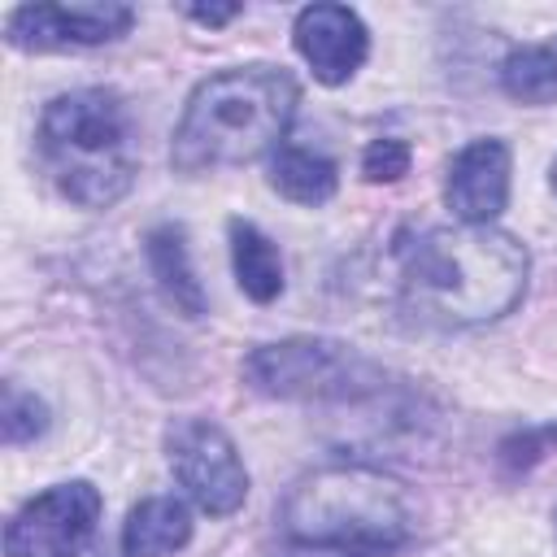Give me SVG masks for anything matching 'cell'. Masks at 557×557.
Listing matches in <instances>:
<instances>
[{
    "label": "cell",
    "mask_w": 557,
    "mask_h": 557,
    "mask_svg": "<svg viewBox=\"0 0 557 557\" xmlns=\"http://www.w3.org/2000/svg\"><path fill=\"white\" fill-rule=\"evenodd\" d=\"M509 148L505 139H470L453 165H448V187L444 200L466 226H492V218L509 205Z\"/></svg>",
    "instance_id": "cell-10"
},
{
    "label": "cell",
    "mask_w": 557,
    "mask_h": 557,
    "mask_svg": "<svg viewBox=\"0 0 557 557\" xmlns=\"http://www.w3.org/2000/svg\"><path fill=\"white\" fill-rule=\"evenodd\" d=\"M296 100L300 87L283 65H235L209 74L187 96L170 139V165L178 174H205L257 161L283 139Z\"/></svg>",
    "instance_id": "cell-3"
},
{
    "label": "cell",
    "mask_w": 557,
    "mask_h": 557,
    "mask_svg": "<svg viewBox=\"0 0 557 557\" xmlns=\"http://www.w3.org/2000/svg\"><path fill=\"white\" fill-rule=\"evenodd\" d=\"M100 492L87 479L57 483L26 500L4 527V557H83L100 522Z\"/></svg>",
    "instance_id": "cell-7"
},
{
    "label": "cell",
    "mask_w": 557,
    "mask_h": 557,
    "mask_svg": "<svg viewBox=\"0 0 557 557\" xmlns=\"http://www.w3.org/2000/svg\"><path fill=\"white\" fill-rule=\"evenodd\" d=\"M48 422H52L48 405L35 392H26L17 383H4V405H0V435H4V444H30V440H39L48 431Z\"/></svg>",
    "instance_id": "cell-16"
},
{
    "label": "cell",
    "mask_w": 557,
    "mask_h": 557,
    "mask_svg": "<svg viewBox=\"0 0 557 557\" xmlns=\"http://www.w3.org/2000/svg\"><path fill=\"white\" fill-rule=\"evenodd\" d=\"M191 540V513L178 496H148L122 522L126 557H170Z\"/></svg>",
    "instance_id": "cell-12"
},
{
    "label": "cell",
    "mask_w": 557,
    "mask_h": 557,
    "mask_svg": "<svg viewBox=\"0 0 557 557\" xmlns=\"http://www.w3.org/2000/svg\"><path fill=\"white\" fill-rule=\"evenodd\" d=\"M231 265H235V283H239V292L248 300H257V305L278 300V292H283V257H278L274 239L261 226L244 222V218L231 222Z\"/></svg>",
    "instance_id": "cell-13"
},
{
    "label": "cell",
    "mask_w": 557,
    "mask_h": 557,
    "mask_svg": "<svg viewBox=\"0 0 557 557\" xmlns=\"http://www.w3.org/2000/svg\"><path fill=\"white\" fill-rule=\"evenodd\" d=\"M557 444V426H544V431H518L513 440H505L500 444V461H505V470H531L548 448Z\"/></svg>",
    "instance_id": "cell-18"
},
{
    "label": "cell",
    "mask_w": 557,
    "mask_h": 557,
    "mask_svg": "<svg viewBox=\"0 0 557 557\" xmlns=\"http://www.w3.org/2000/svg\"><path fill=\"white\" fill-rule=\"evenodd\" d=\"M239 370L252 392L274 400H370L383 392V370L370 357L322 335L257 344Z\"/></svg>",
    "instance_id": "cell-5"
},
{
    "label": "cell",
    "mask_w": 557,
    "mask_h": 557,
    "mask_svg": "<svg viewBox=\"0 0 557 557\" xmlns=\"http://www.w3.org/2000/svg\"><path fill=\"white\" fill-rule=\"evenodd\" d=\"M400 300L435 326H483L505 318L531 278V252L500 226H431L396 244Z\"/></svg>",
    "instance_id": "cell-1"
},
{
    "label": "cell",
    "mask_w": 557,
    "mask_h": 557,
    "mask_svg": "<svg viewBox=\"0 0 557 557\" xmlns=\"http://www.w3.org/2000/svg\"><path fill=\"white\" fill-rule=\"evenodd\" d=\"M270 187L292 205H326L339 187V165L309 148H278L270 157Z\"/></svg>",
    "instance_id": "cell-14"
},
{
    "label": "cell",
    "mask_w": 557,
    "mask_h": 557,
    "mask_svg": "<svg viewBox=\"0 0 557 557\" xmlns=\"http://www.w3.org/2000/svg\"><path fill=\"white\" fill-rule=\"evenodd\" d=\"M553 191H557V161H553Z\"/></svg>",
    "instance_id": "cell-20"
},
{
    "label": "cell",
    "mask_w": 557,
    "mask_h": 557,
    "mask_svg": "<svg viewBox=\"0 0 557 557\" xmlns=\"http://www.w3.org/2000/svg\"><path fill=\"white\" fill-rule=\"evenodd\" d=\"M409 161H413L409 144L396 139V135H383V139H374V144L366 148V157H361V174H366L370 183H396V178L409 174Z\"/></svg>",
    "instance_id": "cell-17"
},
{
    "label": "cell",
    "mask_w": 557,
    "mask_h": 557,
    "mask_svg": "<svg viewBox=\"0 0 557 557\" xmlns=\"http://www.w3.org/2000/svg\"><path fill=\"white\" fill-rule=\"evenodd\" d=\"M287 557H396L418 527L409 487L374 466H326L278 505Z\"/></svg>",
    "instance_id": "cell-2"
},
{
    "label": "cell",
    "mask_w": 557,
    "mask_h": 557,
    "mask_svg": "<svg viewBox=\"0 0 557 557\" xmlns=\"http://www.w3.org/2000/svg\"><path fill=\"white\" fill-rule=\"evenodd\" d=\"M135 13L126 4H22L9 13L4 35L13 48L26 52H57V48H96L122 39Z\"/></svg>",
    "instance_id": "cell-8"
},
{
    "label": "cell",
    "mask_w": 557,
    "mask_h": 557,
    "mask_svg": "<svg viewBox=\"0 0 557 557\" xmlns=\"http://www.w3.org/2000/svg\"><path fill=\"white\" fill-rule=\"evenodd\" d=\"M500 87L518 104H557V52L544 44L513 48L500 61Z\"/></svg>",
    "instance_id": "cell-15"
},
{
    "label": "cell",
    "mask_w": 557,
    "mask_h": 557,
    "mask_svg": "<svg viewBox=\"0 0 557 557\" xmlns=\"http://www.w3.org/2000/svg\"><path fill=\"white\" fill-rule=\"evenodd\" d=\"M165 457L183 492L209 518H226L248 500V470L235 440L209 418H174L165 426Z\"/></svg>",
    "instance_id": "cell-6"
},
{
    "label": "cell",
    "mask_w": 557,
    "mask_h": 557,
    "mask_svg": "<svg viewBox=\"0 0 557 557\" xmlns=\"http://www.w3.org/2000/svg\"><path fill=\"white\" fill-rule=\"evenodd\" d=\"M35 148L52 187L78 209L117 205L139 170L131 113L109 87H78L48 100Z\"/></svg>",
    "instance_id": "cell-4"
},
{
    "label": "cell",
    "mask_w": 557,
    "mask_h": 557,
    "mask_svg": "<svg viewBox=\"0 0 557 557\" xmlns=\"http://www.w3.org/2000/svg\"><path fill=\"white\" fill-rule=\"evenodd\" d=\"M144 252H148V270L165 296V305L183 318H200L205 313V287L191 270V257H187V235L183 226L165 222V226H152L148 239H144Z\"/></svg>",
    "instance_id": "cell-11"
},
{
    "label": "cell",
    "mask_w": 557,
    "mask_h": 557,
    "mask_svg": "<svg viewBox=\"0 0 557 557\" xmlns=\"http://www.w3.org/2000/svg\"><path fill=\"white\" fill-rule=\"evenodd\" d=\"M292 39H296V52L305 57V65L313 70V78L326 83V87L348 83L370 57V30L348 4H309V9H300L296 26H292Z\"/></svg>",
    "instance_id": "cell-9"
},
{
    "label": "cell",
    "mask_w": 557,
    "mask_h": 557,
    "mask_svg": "<svg viewBox=\"0 0 557 557\" xmlns=\"http://www.w3.org/2000/svg\"><path fill=\"white\" fill-rule=\"evenodd\" d=\"M187 17H196L200 26H222V22H231V17H239V4H191L187 9Z\"/></svg>",
    "instance_id": "cell-19"
}]
</instances>
